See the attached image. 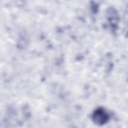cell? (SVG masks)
<instances>
[{
	"label": "cell",
	"mask_w": 128,
	"mask_h": 128,
	"mask_svg": "<svg viewBox=\"0 0 128 128\" xmlns=\"http://www.w3.org/2000/svg\"><path fill=\"white\" fill-rule=\"evenodd\" d=\"M109 116L106 112L102 108L95 110L92 114V120L95 124L98 125H103L108 120Z\"/></svg>",
	"instance_id": "cell-1"
}]
</instances>
